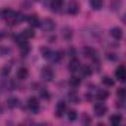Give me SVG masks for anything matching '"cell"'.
<instances>
[{
  "mask_svg": "<svg viewBox=\"0 0 126 126\" xmlns=\"http://www.w3.org/2000/svg\"><path fill=\"white\" fill-rule=\"evenodd\" d=\"M83 52H85V55H86L88 58H95V55H96V50H95L94 47H89V46H86V47L83 49Z\"/></svg>",
  "mask_w": 126,
  "mask_h": 126,
  "instance_id": "12",
  "label": "cell"
},
{
  "mask_svg": "<svg viewBox=\"0 0 126 126\" xmlns=\"http://www.w3.org/2000/svg\"><path fill=\"white\" fill-rule=\"evenodd\" d=\"M27 76H28V71H27V68H24V67H21V68L18 70V73H16V77H18L19 80H25Z\"/></svg>",
  "mask_w": 126,
  "mask_h": 126,
  "instance_id": "11",
  "label": "cell"
},
{
  "mask_svg": "<svg viewBox=\"0 0 126 126\" xmlns=\"http://www.w3.org/2000/svg\"><path fill=\"white\" fill-rule=\"evenodd\" d=\"M116 79L120 80V82H125L126 80V68L123 65L117 67V70H116Z\"/></svg>",
  "mask_w": 126,
  "mask_h": 126,
  "instance_id": "4",
  "label": "cell"
},
{
  "mask_svg": "<svg viewBox=\"0 0 126 126\" xmlns=\"http://www.w3.org/2000/svg\"><path fill=\"white\" fill-rule=\"evenodd\" d=\"M40 95H42L45 99H47V98H49V94L46 92V89H42V91H40Z\"/></svg>",
  "mask_w": 126,
  "mask_h": 126,
  "instance_id": "25",
  "label": "cell"
},
{
  "mask_svg": "<svg viewBox=\"0 0 126 126\" xmlns=\"http://www.w3.org/2000/svg\"><path fill=\"white\" fill-rule=\"evenodd\" d=\"M70 85L71 86H79L80 85V79L79 77H71L70 79Z\"/></svg>",
  "mask_w": 126,
  "mask_h": 126,
  "instance_id": "21",
  "label": "cell"
},
{
  "mask_svg": "<svg viewBox=\"0 0 126 126\" xmlns=\"http://www.w3.org/2000/svg\"><path fill=\"white\" fill-rule=\"evenodd\" d=\"M11 50L8 49V47H0V55H2V56H5V55H8Z\"/></svg>",
  "mask_w": 126,
  "mask_h": 126,
  "instance_id": "23",
  "label": "cell"
},
{
  "mask_svg": "<svg viewBox=\"0 0 126 126\" xmlns=\"http://www.w3.org/2000/svg\"><path fill=\"white\" fill-rule=\"evenodd\" d=\"M42 79H45V80H52L53 79V71H52L50 67H45L42 70Z\"/></svg>",
  "mask_w": 126,
  "mask_h": 126,
  "instance_id": "5",
  "label": "cell"
},
{
  "mask_svg": "<svg viewBox=\"0 0 126 126\" xmlns=\"http://www.w3.org/2000/svg\"><path fill=\"white\" fill-rule=\"evenodd\" d=\"M107 96H108V94H107L105 91H99V92L96 94V98H98V101H104Z\"/></svg>",
  "mask_w": 126,
  "mask_h": 126,
  "instance_id": "16",
  "label": "cell"
},
{
  "mask_svg": "<svg viewBox=\"0 0 126 126\" xmlns=\"http://www.w3.org/2000/svg\"><path fill=\"white\" fill-rule=\"evenodd\" d=\"M102 83H104L105 86H113V85H114V80H111L110 77H104V79H102Z\"/></svg>",
  "mask_w": 126,
  "mask_h": 126,
  "instance_id": "22",
  "label": "cell"
},
{
  "mask_svg": "<svg viewBox=\"0 0 126 126\" xmlns=\"http://www.w3.org/2000/svg\"><path fill=\"white\" fill-rule=\"evenodd\" d=\"M120 122H122V117H120L119 114H114V116H111V117H110V123H111V125H114V126H116V125H119Z\"/></svg>",
  "mask_w": 126,
  "mask_h": 126,
  "instance_id": "15",
  "label": "cell"
},
{
  "mask_svg": "<svg viewBox=\"0 0 126 126\" xmlns=\"http://www.w3.org/2000/svg\"><path fill=\"white\" fill-rule=\"evenodd\" d=\"M22 36H24L25 39H30V37L34 36V33H33V30H24V31H22Z\"/></svg>",
  "mask_w": 126,
  "mask_h": 126,
  "instance_id": "20",
  "label": "cell"
},
{
  "mask_svg": "<svg viewBox=\"0 0 126 126\" xmlns=\"http://www.w3.org/2000/svg\"><path fill=\"white\" fill-rule=\"evenodd\" d=\"M80 70H82V73H83L85 76H89V74L92 73V70H91L89 65H83V67H80Z\"/></svg>",
  "mask_w": 126,
  "mask_h": 126,
  "instance_id": "18",
  "label": "cell"
},
{
  "mask_svg": "<svg viewBox=\"0 0 126 126\" xmlns=\"http://www.w3.org/2000/svg\"><path fill=\"white\" fill-rule=\"evenodd\" d=\"M79 9H80V6H79V3L76 2V0H71V2L67 5V11H68L70 15H76V14H79Z\"/></svg>",
  "mask_w": 126,
  "mask_h": 126,
  "instance_id": "2",
  "label": "cell"
},
{
  "mask_svg": "<svg viewBox=\"0 0 126 126\" xmlns=\"http://www.w3.org/2000/svg\"><path fill=\"white\" fill-rule=\"evenodd\" d=\"M40 25H42V28H43L45 31H52V30L55 28V22H53L52 19H49V18L43 19V22H42Z\"/></svg>",
  "mask_w": 126,
  "mask_h": 126,
  "instance_id": "3",
  "label": "cell"
},
{
  "mask_svg": "<svg viewBox=\"0 0 126 126\" xmlns=\"http://www.w3.org/2000/svg\"><path fill=\"white\" fill-rule=\"evenodd\" d=\"M18 105H19V101H18L16 98H9V99H8V107L15 108V107H18Z\"/></svg>",
  "mask_w": 126,
  "mask_h": 126,
  "instance_id": "14",
  "label": "cell"
},
{
  "mask_svg": "<svg viewBox=\"0 0 126 126\" xmlns=\"http://www.w3.org/2000/svg\"><path fill=\"white\" fill-rule=\"evenodd\" d=\"M117 94H119V95H120V96H122V98H123V96H125V95H126V91H125V89H123V88H120V89H119V92H117Z\"/></svg>",
  "mask_w": 126,
  "mask_h": 126,
  "instance_id": "27",
  "label": "cell"
},
{
  "mask_svg": "<svg viewBox=\"0 0 126 126\" xmlns=\"http://www.w3.org/2000/svg\"><path fill=\"white\" fill-rule=\"evenodd\" d=\"M71 28H64V30H62V36H64V39H71Z\"/></svg>",
  "mask_w": 126,
  "mask_h": 126,
  "instance_id": "17",
  "label": "cell"
},
{
  "mask_svg": "<svg viewBox=\"0 0 126 126\" xmlns=\"http://www.w3.org/2000/svg\"><path fill=\"white\" fill-rule=\"evenodd\" d=\"M110 34H111V37H113V39H116V40H120V39L123 37V31H122V28H119V27L111 28Z\"/></svg>",
  "mask_w": 126,
  "mask_h": 126,
  "instance_id": "7",
  "label": "cell"
},
{
  "mask_svg": "<svg viewBox=\"0 0 126 126\" xmlns=\"http://www.w3.org/2000/svg\"><path fill=\"white\" fill-rule=\"evenodd\" d=\"M68 67H70V71L76 73V71H79V70H80V67H82V65H80L79 59H73V61L70 62V65H68Z\"/></svg>",
  "mask_w": 126,
  "mask_h": 126,
  "instance_id": "9",
  "label": "cell"
},
{
  "mask_svg": "<svg viewBox=\"0 0 126 126\" xmlns=\"http://www.w3.org/2000/svg\"><path fill=\"white\" fill-rule=\"evenodd\" d=\"M67 111V104L65 102H58L56 104V116L58 117H61V116H64V113Z\"/></svg>",
  "mask_w": 126,
  "mask_h": 126,
  "instance_id": "6",
  "label": "cell"
},
{
  "mask_svg": "<svg viewBox=\"0 0 126 126\" xmlns=\"http://www.w3.org/2000/svg\"><path fill=\"white\" fill-rule=\"evenodd\" d=\"M89 3H91V6H92L95 11H98V9H101V8H102L104 0H89Z\"/></svg>",
  "mask_w": 126,
  "mask_h": 126,
  "instance_id": "13",
  "label": "cell"
},
{
  "mask_svg": "<svg viewBox=\"0 0 126 126\" xmlns=\"http://www.w3.org/2000/svg\"><path fill=\"white\" fill-rule=\"evenodd\" d=\"M94 113H95V116H104V114L107 113V107H105V104H102L101 101L96 102V104L94 105Z\"/></svg>",
  "mask_w": 126,
  "mask_h": 126,
  "instance_id": "1",
  "label": "cell"
},
{
  "mask_svg": "<svg viewBox=\"0 0 126 126\" xmlns=\"http://www.w3.org/2000/svg\"><path fill=\"white\" fill-rule=\"evenodd\" d=\"M2 15H3V16H5L6 19H9V18H11V16L14 15V12H12L11 9H5V11H2Z\"/></svg>",
  "mask_w": 126,
  "mask_h": 126,
  "instance_id": "19",
  "label": "cell"
},
{
  "mask_svg": "<svg viewBox=\"0 0 126 126\" xmlns=\"http://www.w3.org/2000/svg\"><path fill=\"white\" fill-rule=\"evenodd\" d=\"M40 52L43 53V56H45V58H47V55H49V52H50V50H49L47 47H42V49H40Z\"/></svg>",
  "mask_w": 126,
  "mask_h": 126,
  "instance_id": "24",
  "label": "cell"
},
{
  "mask_svg": "<svg viewBox=\"0 0 126 126\" xmlns=\"http://www.w3.org/2000/svg\"><path fill=\"white\" fill-rule=\"evenodd\" d=\"M28 108L33 111V113H37L39 111V102L36 98H30L28 99Z\"/></svg>",
  "mask_w": 126,
  "mask_h": 126,
  "instance_id": "8",
  "label": "cell"
},
{
  "mask_svg": "<svg viewBox=\"0 0 126 126\" xmlns=\"http://www.w3.org/2000/svg\"><path fill=\"white\" fill-rule=\"evenodd\" d=\"M27 21H28V24H30L33 28L40 25V21H39V18H37L36 15H31V16H28V18H27Z\"/></svg>",
  "mask_w": 126,
  "mask_h": 126,
  "instance_id": "10",
  "label": "cell"
},
{
  "mask_svg": "<svg viewBox=\"0 0 126 126\" xmlns=\"http://www.w3.org/2000/svg\"><path fill=\"white\" fill-rule=\"evenodd\" d=\"M9 71H11V67H8V65L2 70V73H3V74H6V73H9Z\"/></svg>",
  "mask_w": 126,
  "mask_h": 126,
  "instance_id": "28",
  "label": "cell"
},
{
  "mask_svg": "<svg viewBox=\"0 0 126 126\" xmlns=\"http://www.w3.org/2000/svg\"><path fill=\"white\" fill-rule=\"evenodd\" d=\"M110 61H117V55H114V53H108V56H107Z\"/></svg>",
  "mask_w": 126,
  "mask_h": 126,
  "instance_id": "26",
  "label": "cell"
},
{
  "mask_svg": "<svg viewBox=\"0 0 126 126\" xmlns=\"http://www.w3.org/2000/svg\"><path fill=\"white\" fill-rule=\"evenodd\" d=\"M76 117H77V116H76V113H74V111H70V120H74Z\"/></svg>",
  "mask_w": 126,
  "mask_h": 126,
  "instance_id": "29",
  "label": "cell"
}]
</instances>
